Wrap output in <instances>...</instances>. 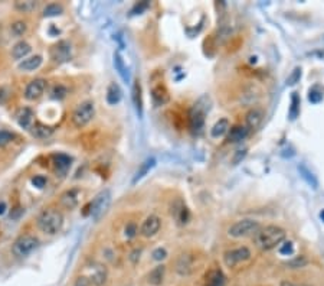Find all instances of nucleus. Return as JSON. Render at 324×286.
Instances as JSON below:
<instances>
[{"label":"nucleus","instance_id":"473e14b6","mask_svg":"<svg viewBox=\"0 0 324 286\" xmlns=\"http://www.w3.org/2000/svg\"><path fill=\"white\" fill-rule=\"evenodd\" d=\"M162 96H163L164 99H169V96H167V93H166V90H164V88L157 87V88H154V90H153V99H154V102H156L157 104L164 103V100L162 99Z\"/></svg>","mask_w":324,"mask_h":286},{"label":"nucleus","instance_id":"c9c22d12","mask_svg":"<svg viewBox=\"0 0 324 286\" xmlns=\"http://www.w3.org/2000/svg\"><path fill=\"white\" fill-rule=\"evenodd\" d=\"M300 99L297 94H294L293 97H291V108H290V116H291V119H296L297 117V114H299L300 111Z\"/></svg>","mask_w":324,"mask_h":286},{"label":"nucleus","instance_id":"f8f14e48","mask_svg":"<svg viewBox=\"0 0 324 286\" xmlns=\"http://www.w3.org/2000/svg\"><path fill=\"white\" fill-rule=\"evenodd\" d=\"M82 197V191L81 188H71L67 189L62 195H61V206L67 209H74L78 207L79 201Z\"/></svg>","mask_w":324,"mask_h":286},{"label":"nucleus","instance_id":"a211bd4d","mask_svg":"<svg viewBox=\"0 0 324 286\" xmlns=\"http://www.w3.org/2000/svg\"><path fill=\"white\" fill-rule=\"evenodd\" d=\"M44 59L41 55H33V56H29L25 58L21 64H19V70L21 71H25V73H32L35 70H38L41 65H42Z\"/></svg>","mask_w":324,"mask_h":286},{"label":"nucleus","instance_id":"dca6fc26","mask_svg":"<svg viewBox=\"0 0 324 286\" xmlns=\"http://www.w3.org/2000/svg\"><path fill=\"white\" fill-rule=\"evenodd\" d=\"M250 130L247 126H242V125H236V126H232L229 131H228V140L231 143H238L241 140H244L247 136H248Z\"/></svg>","mask_w":324,"mask_h":286},{"label":"nucleus","instance_id":"2f4dec72","mask_svg":"<svg viewBox=\"0 0 324 286\" xmlns=\"http://www.w3.org/2000/svg\"><path fill=\"white\" fill-rule=\"evenodd\" d=\"M27 30V25H26L23 21H18L12 25V33L15 36H22L25 35V32Z\"/></svg>","mask_w":324,"mask_h":286},{"label":"nucleus","instance_id":"0eeeda50","mask_svg":"<svg viewBox=\"0 0 324 286\" xmlns=\"http://www.w3.org/2000/svg\"><path fill=\"white\" fill-rule=\"evenodd\" d=\"M252 256L251 250L247 246H239L235 249H231L224 253V263L228 267H235L239 263L248 261Z\"/></svg>","mask_w":324,"mask_h":286},{"label":"nucleus","instance_id":"7c9ffc66","mask_svg":"<svg viewBox=\"0 0 324 286\" xmlns=\"http://www.w3.org/2000/svg\"><path fill=\"white\" fill-rule=\"evenodd\" d=\"M64 12V7L58 3H50L45 9H44V16L45 18H52V16H58Z\"/></svg>","mask_w":324,"mask_h":286},{"label":"nucleus","instance_id":"49530a36","mask_svg":"<svg viewBox=\"0 0 324 286\" xmlns=\"http://www.w3.org/2000/svg\"><path fill=\"white\" fill-rule=\"evenodd\" d=\"M279 286H307L304 284H294V282H290V281H284Z\"/></svg>","mask_w":324,"mask_h":286},{"label":"nucleus","instance_id":"2eb2a0df","mask_svg":"<svg viewBox=\"0 0 324 286\" xmlns=\"http://www.w3.org/2000/svg\"><path fill=\"white\" fill-rule=\"evenodd\" d=\"M189 125H190V129L193 130L195 133H199L200 130L203 129V126H205V113L200 110L199 107L192 108V111L189 114Z\"/></svg>","mask_w":324,"mask_h":286},{"label":"nucleus","instance_id":"a878e982","mask_svg":"<svg viewBox=\"0 0 324 286\" xmlns=\"http://www.w3.org/2000/svg\"><path fill=\"white\" fill-rule=\"evenodd\" d=\"M229 129H231V126H229L228 119H221V120L216 122L215 126L210 129V136H212V137H222L224 134H226V133L229 131Z\"/></svg>","mask_w":324,"mask_h":286},{"label":"nucleus","instance_id":"39448f33","mask_svg":"<svg viewBox=\"0 0 324 286\" xmlns=\"http://www.w3.org/2000/svg\"><path fill=\"white\" fill-rule=\"evenodd\" d=\"M38 246H39V240L35 235L25 234V235H21L19 238H16V241L12 246V252L18 258H26L33 250H36Z\"/></svg>","mask_w":324,"mask_h":286},{"label":"nucleus","instance_id":"c756f323","mask_svg":"<svg viewBox=\"0 0 324 286\" xmlns=\"http://www.w3.org/2000/svg\"><path fill=\"white\" fill-rule=\"evenodd\" d=\"M32 131H33V134L36 136V137H39V139H45V137H48L52 134V131L53 129H50L48 126H44V125H41V123H36L35 126H32Z\"/></svg>","mask_w":324,"mask_h":286},{"label":"nucleus","instance_id":"a19ab883","mask_svg":"<svg viewBox=\"0 0 324 286\" xmlns=\"http://www.w3.org/2000/svg\"><path fill=\"white\" fill-rule=\"evenodd\" d=\"M279 252H281L282 255H291V253H293V243H291V241H287V243L281 244Z\"/></svg>","mask_w":324,"mask_h":286},{"label":"nucleus","instance_id":"f03ea898","mask_svg":"<svg viewBox=\"0 0 324 286\" xmlns=\"http://www.w3.org/2000/svg\"><path fill=\"white\" fill-rule=\"evenodd\" d=\"M36 223H38V227L42 233L48 234V235H55L62 229L64 215L56 208H46L39 214Z\"/></svg>","mask_w":324,"mask_h":286},{"label":"nucleus","instance_id":"f3484780","mask_svg":"<svg viewBox=\"0 0 324 286\" xmlns=\"http://www.w3.org/2000/svg\"><path fill=\"white\" fill-rule=\"evenodd\" d=\"M16 119H18V123H19L21 128L30 129L33 126V111H32V108H29V107L21 108L16 114Z\"/></svg>","mask_w":324,"mask_h":286},{"label":"nucleus","instance_id":"ddd939ff","mask_svg":"<svg viewBox=\"0 0 324 286\" xmlns=\"http://www.w3.org/2000/svg\"><path fill=\"white\" fill-rule=\"evenodd\" d=\"M264 122V111L261 108H252L247 113L245 116V126L248 128V130L258 129Z\"/></svg>","mask_w":324,"mask_h":286},{"label":"nucleus","instance_id":"09e8293b","mask_svg":"<svg viewBox=\"0 0 324 286\" xmlns=\"http://www.w3.org/2000/svg\"><path fill=\"white\" fill-rule=\"evenodd\" d=\"M6 209H7L6 203H4V201H1V203H0V215H3V214L6 212Z\"/></svg>","mask_w":324,"mask_h":286},{"label":"nucleus","instance_id":"4c0bfd02","mask_svg":"<svg viewBox=\"0 0 324 286\" xmlns=\"http://www.w3.org/2000/svg\"><path fill=\"white\" fill-rule=\"evenodd\" d=\"M137 226L134 224V223H128L127 224V227H125V235L128 237V238H131V237H134L136 234H137Z\"/></svg>","mask_w":324,"mask_h":286},{"label":"nucleus","instance_id":"37998d69","mask_svg":"<svg viewBox=\"0 0 324 286\" xmlns=\"http://www.w3.org/2000/svg\"><path fill=\"white\" fill-rule=\"evenodd\" d=\"M149 7V3L147 1H141V3H137L136 6H134V9L131 10V13L133 15H136V12H139V13H141L143 10H146Z\"/></svg>","mask_w":324,"mask_h":286},{"label":"nucleus","instance_id":"8fccbe9b","mask_svg":"<svg viewBox=\"0 0 324 286\" xmlns=\"http://www.w3.org/2000/svg\"><path fill=\"white\" fill-rule=\"evenodd\" d=\"M320 217H322V220H323V221H324V211H323V212H322V214H320Z\"/></svg>","mask_w":324,"mask_h":286},{"label":"nucleus","instance_id":"393cba45","mask_svg":"<svg viewBox=\"0 0 324 286\" xmlns=\"http://www.w3.org/2000/svg\"><path fill=\"white\" fill-rule=\"evenodd\" d=\"M133 103L134 107L139 113V116L143 114V100H141V87H140V82L136 81L133 84Z\"/></svg>","mask_w":324,"mask_h":286},{"label":"nucleus","instance_id":"f257e3e1","mask_svg":"<svg viewBox=\"0 0 324 286\" xmlns=\"http://www.w3.org/2000/svg\"><path fill=\"white\" fill-rule=\"evenodd\" d=\"M284 240H285V230L274 224L261 227L254 234V241L256 247H259L261 250H273L275 247L281 246Z\"/></svg>","mask_w":324,"mask_h":286},{"label":"nucleus","instance_id":"4be33fe9","mask_svg":"<svg viewBox=\"0 0 324 286\" xmlns=\"http://www.w3.org/2000/svg\"><path fill=\"white\" fill-rule=\"evenodd\" d=\"M30 45L25 42V41H21L18 42L13 48H12V58L13 59H25L26 56L29 55L30 52Z\"/></svg>","mask_w":324,"mask_h":286},{"label":"nucleus","instance_id":"f704fd0d","mask_svg":"<svg viewBox=\"0 0 324 286\" xmlns=\"http://www.w3.org/2000/svg\"><path fill=\"white\" fill-rule=\"evenodd\" d=\"M67 94H68V90H67L64 85H61V84H59V85H55L53 90H52V97H53V99H58V100H62Z\"/></svg>","mask_w":324,"mask_h":286},{"label":"nucleus","instance_id":"a18cd8bd","mask_svg":"<svg viewBox=\"0 0 324 286\" xmlns=\"http://www.w3.org/2000/svg\"><path fill=\"white\" fill-rule=\"evenodd\" d=\"M322 94L320 93H316L314 90H311L310 91V96H308V99H310V102H313V103H317V102H320L322 100Z\"/></svg>","mask_w":324,"mask_h":286},{"label":"nucleus","instance_id":"de8ad7c7","mask_svg":"<svg viewBox=\"0 0 324 286\" xmlns=\"http://www.w3.org/2000/svg\"><path fill=\"white\" fill-rule=\"evenodd\" d=\"M245 156V151H239V154L236 155V157L233 159V163H238L239 162V159H242Z\"/></svg>","mask_w":324,"mask_h":286},{"label":"nucleus","instance_id":"9b49d317","mask_svg":"<svg viewBox=\"0 0 324 286\" xmlns=\"http://www.w3.org/2000/svg\"><path fill=\"white\" fill-rule=\"evenodd\" d=\"M160 227H162V220H160V217L151 214V215H149V217L143 221V224H141V227H140V234H141L143 237H146V238H150V237H153V235H156V234L159 233Z\"/></svg>","mask_w":324,"mask_h":286},{"label":"nucleus","instance_id":"423d86ee","mask_svg":"<svg viewBox=\"0 0 324 286\" xmlns=\"http://www.w3.org/2000/svg\"><path fill=\"white\" fill-rule=\"evenodd\" d=\"M111 203V192L108 189H102L95 195V198L91 201L90 204V214L94 220H100L104 215V212L107 211V208L110 207Z\"/></svg>","mask_w":324,"mask_h":286},{"label":"nucleus","instance_id":"79ce46f5","mask_svg":"<svg viewBox=\"0 0 324 286\" xmlns=\"http://www.w3.org/2000/svg\"><path fill=\"white\" fill-rule=\"evenodd\" d=\"M74 286H91V282H90V279L85 275H82V276L76 278Z\"/></svg>","mask_w":324,"mask_h":286},{"label":"nucleus","instance_id":"6ab92c4d","mask_svg":"<svg viewBox=\"0 0 324 286\" xmlns=\"http://www.w3.org/2000/svg\"><path fill=\"white\" fill-rule=\"evenodd\" d=\"M226 278L221 269H210L206 275V286H225Z\"/></svg>","mask_w":324,"mask_h":286},{"label":"nucleus","instance_id":"6e6552de","mask_svg":"<svg viewBox=\"0 0 324 286\" xmlns=\"http://www.w3.org/2000/svg\"><path fill=\"white\" fill-rule=\"evenodd\" d=\"M50 59L55 64H65L71 59L72 55V48L68 41H59L50 48Z\"/></svg>","mask_w":324,"mask_h":286},{"label":"nucleus","instance_id":"1a4fd4ad","mask_svg":"<svg viewBox=\"0 0 324 286\" xmlns=\"http://www.w3.org/2000/svg\"><path fill=\"white\" fill-rule=\"evenodd\" d=\"M87 278L90 279L91 285L101 286L107 281V269L105 266H102L100 263H91L90 266H87Z\"/></svg>","mask_w":324,"mask_h":286},{"label":"nucleus","instance_id":"9d476101","mask_svg":"<svg viewBox=\"0 0 324 286\" xmlns=\"http://www.w3.org/2000/svg\"><path fill=\"white\" fill-rule=\"evenodd\" d=\"M45 88H46V81L44 78H36L33 81H30L27 85H26L25 90V99L29 102H33V100H38L39 97H42V94L45 93Z\"/></svg>","mask_w":324,"mask_h":286},{"label":"nucleus","instance_id":"5701e85b","mask_svg":"<svg viewBox=\"0 0 324 286\" xmlns=\"http://www.w3.org/2000/svg\"><path fill=\"white\" fill-rule=\"evenodd\" d=\"M121 90H120V87L116 84V82H113V84H110V87H108V90H107V103L110 104V105H116V104L120 103V100H121Z\"/></svg>","mask_w":324,"mask_h":286},{"label":"nucleus","instance_id":"cd10ccee","mask_svg":"<svg viewBox=\"0 0 324 286\" xmlns=\"http://www.w3.org/2000/svg\"><path fill=\"white\" fill-rule=\"evenodd\" d=\"M163 278H164V266H157L154 267L147 276V281L151 285H160L163 282Z\"/></svg>","mask_w":324,"mask_h":286},{"label":"nucleus","instance_id":"bb28decb","mask_svg":"<svg viewBox=\"0 0 324 286\" xmlns=\"http://www.w3.org/2000/svg\"><path fill=\"white\" fill-rule=\"evenodd\" d=\"M299 171H300V175L302 177V180L307 182L310 186H313V188H317L319 186V182H317V178L314 177V174L304 165V163H301L299 165Z\"/></svg>","mask_w":324,"mask_h":286},{"label":"nucleus","instance_id":"20e7f679","mask_svg":"<svg viewBox=\"0 0 324 286\" xmlns=\"http://www.w3.org/2000/svg\"><path fill=\"white\" fill-rule=\"evenodd\" d=\"M95 116V105L93 102H84L81 103L72 113V123L75 128L81 129L87 126Z\"/></svg>","mask_w":324,"mask_h":286},{"label":"nucleus","instance_id":"72a5a7b5","mask_svg":"<svg viewBox=\"0 0 324 286\" xmlns=\"http://www.w3.org/2000/svg\"><path fill=\"white\" fill-rule=\"evenodd\" d=\"M15 139V134L12 131H7V130H0V148L9 145L12 140Z\"/></svg>","mask_w":324,"mask_h":286},{"label":"nucleus","instance_id":"c03bdc74","mask_svg":"<svg viewBox=\"0 0 324 286\" xmlns=\"http://www.w3.org/2000/svg\"><path fill=\"white\" fill-rule=\"evenodd\" d=\"M305 263H307V260L301 258V259H296V260H293V261H290V263H288V266H291V269H297V267L304 266Z\"/></svg>","mask_w":324,"mask_h":286},{"label":"nucleus","instance_id":"4468645a","mask_svg":"<svg viewBox=\"0 0 324 286\" xmlns=\"http://www.w3.org/2000/svg\"><path fill=\"white\" fill-rule=\"evenodd\" d=\"M193 264H195V260L190 255H182L179 260H177V264H176V270L179 275L182 276H186V275H190L193 272Z\"/></svg>","mask_w":324,"mask_h":286},{"label":"nucleus","instance_id":"412c9836","mask_svg":"<svg viewBox=\"0 0 324 286\" xmlns=\"http://www.w3.org/2000/svg\"><path fill=\"white\" fill-rule=\"evenodd\" d=\"M154 165H156V159L154 157H149V159H146L141 165H140V168H139V171L136 172V177H134V180H133V183H136L137 181H140L141 178H144L147 174H149L150 171L154 168Z\"/></svg>","mask_w":324,"mask_h":286},{"label":"nucleus","instance_id":"7ed1b4c3","mask_svg":"<svg viewBox=\"0 0 324 286\" xmlns=\"http://www.w3.org/2000/svg\"><path fill=\"white\" fill-rule=\"evenodd\" d=\"M259 229H261V226L256 220L244 218V220H239V221L233 223L229 227L228 234H229V237H233V238H242V237H248V235L255 234Z\"/></svg>","mask_w":324,"mask_h":286},{"label":"nucleus","instance_id":"e433bc0d","mask_svg":"<svg viewBox=\"0 0 324 286\" xmlns=\"http://www.w3.org/2000/svg\"><path fill=\"white\" fill-rule=\"evenodd\" d=\"M300 78H301V68H296V70L291 73V76L288 77L287 82H288L290 85H294V84H297V82H299Z\"/></svg>","mask_w":324,"mask_h":286},{"label":"nucleus","instance_id":"aec40b11","mask_svg":"<svg viewBox=\"0 0 324 286\" xmlns=\"http://www.w3.org/2000/svg\"><path fill=\"white\" fill-rule=\"evenodd\" d=\"M114 67H116V71L118 73V76L123 78V81L128 82V79H130L128 68H127V65H125L123 56L120 55V52H116V53H114Z\"/></svg>","mask_w":324,"mask_h":286},{"label":"nucleus","instance_id":"58836bf2","mask_svg":"<svg viewBox=\"0 0 324 286\" xmlns=\"http://www.w3.org/2000/svg\"><path fill=\"white\" fill-rule=\"evenodd\" d=\"M166 256H167L166 249L159 247V249H156V250L153 252V259L154 260H163V259H166Z\"/></svg>","mask_w":324,"mask_h":286},{"label":"nucleus","instance_id":"c85d7f7f","mask_svg":"<svg viewBox=\"0 0 324 286\" xmlns=\"http://www.w3.org/2000/svg\"><path fill=\"white\" fill-rule=\"evenodd\" d=\"M36 6H38V3L33 1V0H25V1H16V3H15L16 10H19V12H22V13H30V12H33V10L36 9Z\"/></svg>","mask_w":324,"mask_h":286},{"label":"nucleus","instance_id":"ea45409f","mask_svg":"<svg viewBox=\"0 0 324 286\" xmlns=\"http://www.w3.org/2000/svg\"><path fill=\"white\" fill-rule=\"evenodd\" d=\"M32 183L36 186V188H44L46 185V178L42 177V175H36L33 180H32Z\"/></svg>","mask_w":324,"mask_h":286},{"label":"nucleus","instance_id":"b1692460","mask_svg":"<svg viewBox=\"0 0 324 286\" xmlns=\"http://www.w3.org/2000/svg\"><path fill=\"white\" fill-rule=\"evenodd\" d=\"M71 162H72V159L68 155H64V154L53 155V163L59 172H67L71 168Z\"/></svg>","mask_w":324,"mask_h":286}]
</instances>
